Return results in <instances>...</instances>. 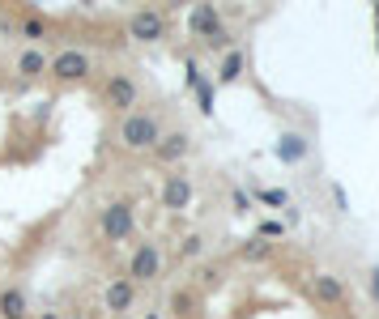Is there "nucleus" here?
Segmentation results:
<instances>
[{
	"instance_id": "obj_1",
	"label": "nucleus",
	"mask_w": 379,
	"mask_h": 319,
	"mask_svg": "<svg viewBox=\"0 0 379 319\" xmlns=\"http://www.w3.org/2000/svg\"><path fill=\"white\" fill-rule=\"evenodd\" d=\"M158 319H371V311L311 243L243 230L175 268Z\"/></svg>"
}]
</instances>
